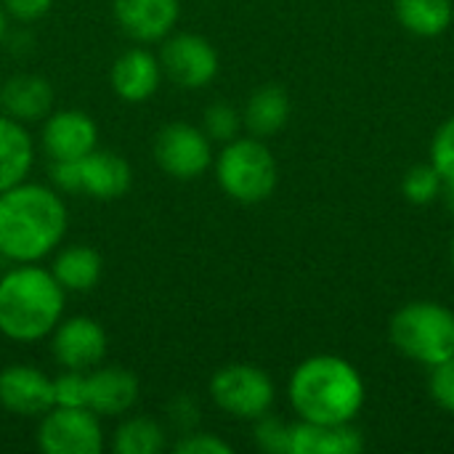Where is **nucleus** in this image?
I'll list each match as a JSON object with an SVG mask.
<instances>
[{"label": "nucleus", "mask_w": 454, "mask_h": 454, "mask_svg": "<svg viewBox=\"0 0 454 454\" xmlns=\"http://www.w3.org/2000/svg\"><path fill=\"white\" fill-rule=\"evenodd\" d=\"M67 234L64 200L40 184H16L0 192V255L13 263H37Z\"/></svg>", "instance_id": "f257e3e1"}, {"label": "nucleus", "mask_w": 454, "mask_h": 454, "mask_svg": "<svg viewBox=\"0 0 454 454\" xmlns=\"http://www.w3.org/2000/svg\"><path fill=\"white\" fill-rule=\"evenodd\" d=\"M64 317V287L35 263H19L0 279V333L16 343L43 340Z\"/></svg>", "instance_id": "f03ea898"}, {"label": "nucleus", "mask_w": 454, "mask_h": 454, "mask_svg": "<svg viewBox=\"0 0 454 454\" xmlns=\"http://www.w3.org/2000/svg\"><path fill=\"white\" fill-rule=\"evenodd\" d=\"M290 402L309 423H351L364 404V383L340 356H314L290 378Z\"/></svg>", "instance_id": "7ed1b4c3"}, {"label": "nucleus", "mask_w": 454, "mask_h": 454, "mask_svg": "<svg viewBox=\"0 0 454 454\" xmlns=\"http://www.w3.org/2000/svg\"><path fill=\"white\" fill-rule=\"evenodd\" d=\"M391 340L404 356L434 367L454 356V314L434 301L407 303L391 319Z\"/></svg>", "instance_id": "20e7f679"}, {"label": "nucleus", "mask_w": 454, "mask_h": 454, "mask_svg": "<svg viewBox=\"0 0 454 454\" xmlns=\"http://www.w3.org/2000/svg\"><path fill=\"white\" fill-rule=\"evenodd\" d=\"M215 176L221 189L242 205L263 202L277 189V162L258 138L229 141L215 160Z\"/></svg>", "instance_id": "39448f33"}, {"label": "nucleus", "mask_w": 454, "mask_h": 454, "mask_svg": "<svg viewBox=\"0 0 454 454\" xmlns=\"http://www.w3.org/2000/svg\"><path fill=\"white\" fill-rule=\"evenodd\" d=\"M213 402L239 420H258L274 404L271 378L253 364H229L210 380Z\"/></svg>", "instance_id": "423d86ee"}, {"label": "nucleus", "mask_w": 454, "mask_h": 454, "mask_svg": "<svg viewBox=\"0 0 454 454\" xmlns=\"http://www.w3.org/2000/svg\"><path fill=\"white\" fill-rule=\"evenodd\" d=\"M37 447L45 454H98L104 431L98 415L88 407H53L37 428Z\"/></svg>", "instance_id": "0eeeda50"}, {"label": "nucleus", "mask_w": 454, "mask_h": 454, "mask_svg": "<svg viewBox=\"0 0 454 454\" xmlns=\"http://www.w3.org/2000/svg\"><path fill=\"white\" fill-rule=\"evenodd\" d=\"M154 160L170 178L192 181L213 162L210 138L189 122H170L154 138Z\"/></svg>", "instance_id": "6e6552de"}, {"label": "nucleus", "mask_w": 454, "mask_h": 454, "mask_svg": "<svg viewBox=\"0 0 454 454\" xmlns=\"http://www.w3.org/2000/svg\"><path fill=\"white\" fill-rule=\"evenodd\" d=\"M160 67L181 88H205L218 74V51L200 35L178 32L162 43Z\"/></svg>", "instance_id": "1a4fd4ad"}, {"label": "nucleus", "mask_w": 454, "mask_h": 454, "mask_svg": "<svg viewBox=\"0 0 454 454\" xmlns=\"http://www.w3.org/2000/svg\"><path fill=\"white\" fill-rule=\"evenodd\" d=\"M106 330L90 317H72L53 330V356L64 370H93L106 356Z\"/></svg>", "instance_id": "9d476101"}, {"label": "nucleus", "mask_w": 454, "mask_h": 454, "mask_svg": "<svg viewBox=\"0 0 454 454\" xmlns=\"http://www.w3.org/2000/svg\"><path fill=\"white\" fill-rule=\"evenodd\" d=\"M0 404L21 418H43L53 410V378L32 364H11L0 372Z\"/></svg>", "instance_id": "9b49d317"}, {"label": "nucleus", "mask_w": 454, "mask_h": 454, "mask_svg": "<svg viewBox=\"0 0 454 454\" xmlns=\"http://www.w3.org/2000/svg\"><path fill=\"white\" fill-rule=\"evenodd\" d=\"M96 141L98 128L80 109L53 112L43 125V146L51 160H82L96 149Z\"/></svg>", "instance_id": "f8f14e48"}, {"label": "nucleus", "mask_w": 454, "mask_h": 454, "mask_svg": "<svg viewBox=\"0 0 454 454\" xmlns=\"http://www.w3.org/2000/svg\"><path fill=\"white\" fill-rule=\"evenodd\" d=\"M112 5L122 32L138 43L165 40L181 13L178 0H114Z\"/></svg>", "instance_id": "ddd939ff"}, {"label": "nucleus", "mask_w": 454, "mask_h": 454, "mask_svg": "<svg viewBox=\"0 0 454 454\" xmlns=\"http://www.w3.org/2000/svg\"><path fill=\"white\" fill-rule=\"evenodd\" d=\"M114 93L128 101V104H141L152 98L160 88L162 80V67L160 59L152 56L146 48H130L117 56L109 72Z\"/></svg>", "instance_id": "4468645a"}, {"label": "nucleus", "mask_w": 454, "mask_h": 454, "mask_svg": "<svg viewBox=\"0 0 454 454\" xmlns=\"http://www.w3.org/2000/svg\"><path fill=\"white\" fill-rule=\"evenodd\" d=\"M138 399V378L125 367H93L88 372V410L104 418L125 415Z\"/></svg>", "instance_id": "2eb2a0df"}, {"label": "nucleus", "mask_w": 454, "mask_h": 454, "mask_svg": "<svg viewBox=\"0 0 454 454\" xmlns=\"http://www.w3.org/2000/svg\"><path fill=\"white\" fill-rule=\"evenodd\" d=\"M133 170L130 165L114 154L93 149L80 160V192L96 197V200H117L130 189Z\"/></svg>", "instance_id": "dca6fc26"}, {"label": "nucleus", "mask_w": 454, "mask_h": 454, "mask_svg": "<svg viewBox=\"0 0 454 454\" xmlns=\"http://www.w3.org/2000/svg\"><path fill=\"white\" fill-rule=\"evenodd\" d=\"M53 88L40 74H13L0 88V106L19 122H35L51 114Z\"/></svg>", "instance_id": "f3484780"}, {"label": "nucleus", "mask_w": 454, "mask_h": 454, "mask_svg": "<svg viewBox=\"0 0 454 454\" xmlns=\"http://www.w3.org/2000/svg\"><path fill=\"white\" fill-rule=\"evenodd\" d=\"M364 450L362 434L351 423H309L293 426L290 454H359Z\"/></svg>", "instance_id": "a211bd4d"}, {"label": "nucleus", "mask_w": 454, "mask_h": 454, "mask_svg": "<svg viewBox=\"0 0 454 454\" xmlns=\"http://www.w3.org/2000/svg\"><path fill=\"white\" fill-rule=\"evenodd\" d=\"M35 160V146L24 125L5 112L0 114V192L21 184Z\"/></svg>", "instance_id": "6ab92c4d"}, {"label": "nucleus", "mask_w": 454, "mask_h": 454, "mask_svg": "<svg viewBox=\"0 0 454 454\" xmlns=\"http://www.w3.org/2000/svg\"><path fill=\"white\" fill-rule=\"evenodd\" d=\"M101 271H104V261L88 245L64 247L56 255L53 269H51V274L64 287V293H88V290H93L98 285V279H101Z\"/></svg>", "instance_id": "aec40b11"}, {"label": "nucleus", "mask_w": 454, "mask_h": 454, "mask_svg": "<svg viewBox=\"0 0 454 454\" xmlns=\"http://www.w3.org/2000/svg\"><path fill=\"white\" fill-rule=\"evenodd\" d=\"M287 117H290V98L285 88L263 85L250 96L242 122L255 138H266L279 133L287 125Z\"/></svg>", "instance_id": "412c9836"}, {"label": "nucleus", "mask_w": 454, "mask_h": 454, "mask_svg": "<svg viewBox=\"0 0 454 454\" xmlns=\"http://www.w3.org/2000/svg\"><path fill=\"white\" fill-rule=\"evenodd\" d=\"M396 13L410 32L436 37L452 24V0H396Z\"/></svg>", "instance_id": "4be33fe9"}, {"label": "nucleus", "mask_w": 454, "mask_h": 454, "mask_svg": "<svg viewBox=\"0 0 454 454\" xmlns=\"http://www.w3.org/2000/svg\"><path fill=\"white\" fill-rule=\"evenodd\" d=\"M165 450V428L152 418H130L114 431L117 454H160Z\"/></svg>", "instance_id": "5701e85b"}, {"label": "nucleus", "mask_w": 454, "mask_h": 454, "mask_svg": "<svg viewBox=\"0 0 454 454\" xmlns=\"http://www.w3.org/2000/svg\"><path fill=\"white\" fill-rule=\"evenodd\" d=\"M442 173L434 165H418L404 176L402 192L412 205H428L442 192Z\"/></svg>", "instance_id": "b1692460"}, {"label": "nucleus", "mask_w": 454, "mask_h": 454, "mask_svg": "<svg viewBox=\"0 0 454 454\" xmlns=\"http://www.w3.org/2000/svg\"><path fill=\"white\" fill-rule=\"evenodd\" d=\"M239 128H242V117H239V112L231 104L218 101V104L205 109L202 130L207 133L210 141H226L229 144V141L237 138Z\"/></svg>", "instance_id": "393cba45"}, {"label": "nucleus", "mask_w": 454, "mask_h": 454, "mask_svg": "<svg viewBox=\"0 0 454 454\" xmlns=\"http://www.w3.org/2000/svg\"><path fill=\"white\" fill-rule=\"evenodd\" d=\"M53 407H88V372L67 370L53 378Z\"/></svg>", "instance_id": "a878e982"}, {"label": "nucleus", "mask_w": 454, "mask_h": 454, "mask_svg": "<svg viewBox=\"0 0 454 454\" xmlns=\"http://www.w3.org/2000/svg\"><path fill=\"white\" fill-rule=\"evenodd\" d=\"M290 436L293 426H285L277 418H258L255 426V444L269 454H290Z\"/></svg>", "instance_id": "bb28decb"}, {"label": "nucleus", "mask_w": 454, "mask_h": 454, "mask_svg": "<svg viewBox=\"0 0 454 454\" xmlns=\"http://www.w3.org/2000/svg\"><path fill=\"white\" fill-rule=\"evenodd\" d=\"M428 391H431L434 402H436L442 410H447V412H452L454 415V356L431 367Z\"/></svg>", "instance_id": "cd10ccee"}, {"label": "nucleus", "mask_w": 454, "mask_h": 454, "mask_svg": "<svg viewBox=\"0 0 454 454\" xmlns=\"http://www.w3.org/2000/svg\"><path fill=\"white\" fill-rule=\"evenodd\" d=\"M431 160L444 181L454 178V117L450 122H444L442 130L436 133L434 146H431Z\"/></svg>", "instance_id": "c85d7f7f"}, {"label": "nucleus", "mask_w": 454, "mask_h": 454, "mask_svg": "<svg viewBox=\"0 0 454 454\" xmlns=\"http://www.w3.org/2000/svg\"><path fill=\"white\" fill-rule=\"evenodd\" d=\"M173 450L178 454H231V447L223 439L213 434H197V431L184 434V439Z\"/></svg>", "instance_id": "c756f323"}, {"label": "nucleus", "mask_w": 454, "mask_h": 454, "mask_svg": "<svg viewBox=\"0 0 454 454\" xmlns=\"http://www.w3.org/2000/svg\"><path fill=\"white\" fill-rule=\"evenodd\" d=\"M51 178L64 192H80V160H51Z\"/></svg>", "instance_id": "7c9ffc66"}, {"label": "nucleus", "mask_w": 454, "mask_h": 454, "mask_svg": "<svg viewBox=\"0 0 454 454\" xmlns=\"http://www.w3.org/2000/svg\"><path fill=\"white\" fill-rule=\"evenodd\" d=\"M51 5H53V0H3L5 13L19 21H35V19L45 16L51 11Z\"/></svg>", "instance_id": "2f4dec72"}, {"label": "nucleus", "mask_w": 454, "mask_h": 454, "mask_svg": "<svg viewBox=\"0 0 454 454\" xmlns=\"http://www.w3.org/2000/svg\"><path fill=\"white\" fill-rule=\"evenodd\" d=\"M197 412H200V410H197V404H194L192 399H186V396L176 399V402L168 407L170 420H173L184 434H192V428L197 426V420H200V415H197Z\"/></svg>", "instance_id": "473e14b6"}, {"label": "nucleus", "mask_w": 454, "mask_h": 454, "mask_svg": "<svg viewBox=\"0 0 454 454\" xmlns=\"http://www.w3.org/2000/svg\"><path fill=\"white\" fill-rule=\"evenodd\" d=\"M5 29H8V13H5V8L0 5V43H3V37H5Z\"/></svg>", "instance_id": "72a5a7b5"}, {"label": "nucleus", "mask_w": 454, "mask_h": 454, "mask_svg": "<svg viewBox=\"0 0 454 454\" xmlns=\"http://www.w3.org/2000/svg\"><path fill=\"white\" fill-rule=\"evenodd\" d=\"M444 184H447V202H450V207L454 210V178H447Z\"/></svg>", "instance_id": "f704fd0d"}, {"label": "nucleus", "mask_w": 454, "mask_h": 454, "mask_svg": "<svg viewBox=\"0 0 454 454\" xmlns=\"http://www.w3.org/2000/svg\"><path fill=\"white\" fill-rule=\"evenodd\" d=\"M452 266H454V245H452Z\"/></svg>", "instance_id": "c9c22d12"}]
</instances>
